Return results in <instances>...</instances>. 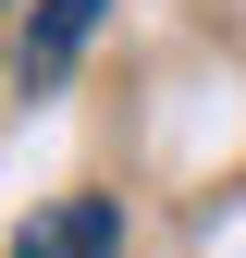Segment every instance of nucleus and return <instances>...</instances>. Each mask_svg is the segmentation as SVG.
I'll use <instances>...</instances> for the list:
<instances>
[{"label": "nucleus", "mask_w": 246, "mask_h": 258, "mask_svg": "<svg viewBox=\"0 0 246 258\" xmlns=\"http://www.w3.org/2000/svg\"><path fill=\"white\" fill-rule=\"evenodd\" d=\"M13 258H123V197H99V184L49 197V209L13 234Z\"/></svg>", "instance_id": "nucleus-1"}, {"label": "nucleus", "mask_w": 246, "mask_h": 258, "mask_svg": "<svg viewBox=\"0 0 246 258\" xmlns=\"http://www.w3.org/2000/svg\"><path fill=\"white\" fill-rule=\"evenodd\" d=\"M99 13H111V0H37V13H25L13 74H25V86H61V74H74V49L99 37Z\"/></svg>", "instance_id": "nucleus-2"}]
</instances>
